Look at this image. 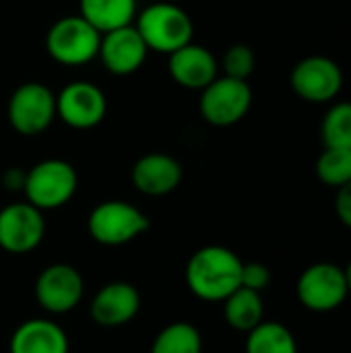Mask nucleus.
<instances>
[{
	"label": "nucleus",
	"instance_id": "f257e3e1",
	"mask_svg": "<svg viewBox=\"0 0 351 353\" xmlns=\"http://www.w3.org/2000/svg\"><path fill=\"white\" fill-rule=\"evenodd\" d=\"M240 256L225 246L199 248L186 265L184 277L188 290L205 302H223L242 288Z\"/></svg>",
	"mask_w": 351,
	"mask_h": 353
},
{
	"label": "nucleus",
	"instance_id": "f03ea898",
	"mask_svg": "<svg viewBox=\"0 0 351 353\" xmlns=\"http://www.w3.org/2000/svg\"><path fill=\"white\" fill-rule=\"evenodd\" d=\"M143 37L149 52L157 54H174L176 50L184 48L192 41L194 25L190 14L172 2H153L141 12L132 23Z\"/></svg>",
	"mask_w": 351,
	"mask_h": 353
},
{
	"label": "nucleus",
	"instance_id": "7ed1b4c3",
	"mask_svg": "<svg viewBox=\"0 0 351 353\" xmlns=\"http://www.w3.org/2000/svg\"><path fill=\"white\" fill-rule=\"evenodd\" d=\"M79 176L64 159H43L25 172L23 192L29 205L39 211L64 207L77 192Z\"/></svg>",
	"mask_w": 351,
	"mask_h": 353
},
{
	"label": "nucleus",
	"instance_id": "20e7f679",
	"mask_svg": "<svg viewBox=\"0 0 351 353\" xmlns=\"http://www.w3.org/2000/svg\"><path fill=\"white\" fill-rule=\"evenodd\" d=\"M101 33L81 14L58 19L46 33V52L62 66H83L97 58Z\"/></svg>",
	"mask_w": 351,
	"mask_h": 353
},
{
	"label": "nucleus",
	"instance_id": "39448f33",
	"mask_svg": "<svg viewBox=\"0 0 351 353\" xmlns=\"http://www.w3.org/2000/svg\"><path fill=\"white\" fill-rule=\"evenodd\" d=\"M149 217L126 201H103L87 219L91 238L101 246H124L149 230Z\"/></svg>",
	"mask_w": 351,
	"mask_h": 353
},
{
	"label": "nucleus",
	"instance_id": "423d86ee",
	"mask_svg": "<svg viewBox=\"0 0 351 353\" xmlns=\"http://www.w3.org/2000/svg\"><path fill=\"white\" fill-rule=\"evenodd\" d=\"M56 120V93L43 83H23L8 99V122L23 137L41 134Z\"/></svg>",
	"mask_w": 351,
	"mask_h": 353
},
{
	"label": "nucleus",
	"instance_id": "0eeeda50",
	"mask_svg": "<svg viewBox=\"0 0 351 353\" xmlns=\"http://www.w3.org/2000/svg\"><path fill=\"white\" fill-rule=\"evenodd\" d=\"M252 105V89L246 81L232 77H217L211 85L201 91L199 110L211 126H234L238 124Z\"/></svg>",
	"mask_w": 351,
	"mask_h": 353
},
{
	"label": "nucleus",
	"instance_id": "6e6552de",
	"mask_svg": "<svg viewBox=\"0 0 351 353\" xmlns=\"http://www.w3.org/2000/svg\"><path fill=\"white\" fill-rule=\"evenodd\" d=\"M296 294L306 310L331 312L348 300L350 290L341 267L333 263H314L298 277Z\"/></svg>",
	"mask_w": 351,
	"mask_h": 353
},
{
	"label": "nucleus",
	"instance_id": "1a4fd4ad",
	"mask_svg": "<svg viewBox=\"0 0 351 353\" xmlns=\"http://www.w3.org/2000/svg\"><path fill=\"white\" fill-rule=\"evenodd\" d=\"M290 85L300 99L310 103H327L341 93L343 72L341 66L327 56H308L294 66Z\"/></svg>",
	"mask_w": 351,
	"mask_h": 353
},
{
	"label": "nucleus",
	"instance_id": "9d476101",
	"mask_svg": "<svg viewBox=\"0 0 351 353\" xmlns=\"http://www.w3.org/2000/svg\"><path fill=\"white\" fill-rule=\"evenodd\" d=\"M33 294L37 304L46 312L66 314L81 304L85 294V281L72 265L54 263L37 275Z\"/></svg>",
	"mask_w": 351,
	"mask_h": 353
},
{
	"label": "nucleus",
	"instance_id": "9b49d317",
	"mask_svg": "<svg viewBox=\"0 0 351 353\" xmlns=\"http://www.w3.org/2000/svg\"><path fill=\"white\" fill-rule=\"evenodd\" d=\"M108 112L106 93L89 81H74L56 95V118L74 130L95 128Z\"/></svg>",
	"mask_w": 351,
	"mask_h": 353
},
{
	"label": "nucleus",
	"instance_id": "f8f14e48",
	"mask_svg": "<svg viewBox=\"0 0 351 353\" xmlns=\"http://www.w3.org/2000/svg\"><path fill=\"white\" fill-rule=\"evenodd\" d=\"M46 236L43 211L27 201L10 203L0 209V248L10 254H27L35 250Z\"/></svg>",
	"mask_w": 351,
	"mask_h": 353
},
{
	"label": "nucleus",
	"instance_id": "ddd939ff",
	"mask_svg": "<svg viewBox=\"0 0 351 353\" xmlns=\"http://www.w3.org/2000/svg\"><path fill=\"white\" fill-rule=\"evenodd\" d=\"M149 48L139 35L134 25H126L101 35L99 54L103 68L116 77H126L137 72L147 60Z\"/></svg>",
	"mask_w": 351,
	"mask_h": 353
},
{
	"label": "nucleus",
	"instance_id": "4468645a",
	"mask_svg": "<svg viewBox=\"0 0 351 353\" xmlns=\"http://www.w3.org/2000/svg\"><path fill=\"white\" fill-rule=\"evenodd\" d=\"M141 310V294L132 283L112 281L103 285L91 300L89 312L95 325L116 329L128 325Z\"/></svg>",
	"mask_w": 351,
	"mask_h": 353
},
{
	"label": "nucleus",
	"instance_id": "2eb2a0df",
	"mask_svg": "<svg viewBox=\"0 0 351 353\" xmlns=\"http://www.w3.org/2000/svg\"><path fill=\"white\" fill-rule=\"evenodd\" d=\"M168 70L176 85L190 91H203L219 77V64L213 52L192 41L170 54Z\"/></svg>",
	"mask_w": 351,
	"mask_h": 353
},
{
	"label": "nucleus",
	"instance_id": "dca6fc26",
	"mask_svg": "<svg viewBox=\"0 0 351 353\" xmlns=\"http://www.w3.org/2000/svg\"><path fill=\"white\" fill-rule=\"evenodd\" d=\"M132 184L141 194L166 196L182 182V165L168 153H147L132 165Z\"/></svg>",
	"mask_w": 351,
	"mask_h": 353
},
{
	"label": "nucleus",
	"instance_id": "f3484780",
	"mask_svg": "<svg viewBox=\"0 0 351 353\" xmlns=\"http://www.w3.org/2000/svg\"><path fill=\"white\" fill-rule=\"evenodd\" d=\"M8 353H68V337L54 321L29 319L12 331Z\"/></svg>",
	"mask_w": 351,
	"mask_h": 353
},
{
	"label": "nucleus",
	"instance_id": "a211bd4d",
	"mask_svg": "<svg viewBox=\"0 0 351 353\" xmlns=\"http://www.w3.org/2000/svg\"><path fill=\"white\" fill-rule=\"evenodd\" d=\"M137 10V0H79V14L101 35L132 25Z\"/></svg>",
	"mask_w": 351,
	"mask_h": 353
},
{
	"label": "nucleus",
	"instance_id": "6ab92c4d",
	"mask_svg": "<svg viewBox=\"0 0 351 353\" xmlns=\"http://www.w3.org/2000/svg\"><path fill=\"white\" fill-rule=\"evenodd\" d=\"M223 319L232 329L240 333H250L265 321V304L261 294L238 288L232 296L223 300Z\"/></svg>",
	"mask_w": 351,
	"mask_h": 353
},
{
	"label": "nucleus",
	"instance_id": "aec40b11",
	"mask_svg": "<svg viewBox=\"0 0 351 353\" xmlns=\"http://www.w3.org/2000/svg\"><path fill=\"white\" fill-rule=\"evenodd\" d=\"M246 353H298V343L285 325L263 321L248 333Z\"/></svg>",
	"mask_w": 351,
	"mask_h": 353
},
{
	"label": "nucleus",
	"instance_id": "412c9836",
	"mask_svg": "<svg viewBox=\"0 0 351 353\" xmlns=\"http://www.w3.org/2000/svg\"><path fill=\"white\" fill-rule=\"evenodd\" d=\"M149 353H203V337L190 323H172L157 333Z\"/></svg>",
	"mask_w": 351,
	"mask_h": 353
},
{
	"label": "nucleus",
	"instance_id": "4be33fe9",
	"mask_svg": "<svg viewBox=\"0 0 351 353\" xmlns=\"http://www.w3.org/2000/svg\"><path fill=\"white\" fill-rule=\"evenodd\" d=\"M321 139L325 147L351 149V101H339L325 114Z\"/></svg>",
	"mask_w": 351,
	"mask_h": 353
},
{
	"label": "nucleus",
	"instance_id": "5701e85b",
	"mask_svg": "<svg viewBox=\"0 0 351 353\" xmlns=\"http://www.w3.org/2000/svg\"><path fill=\"white\" fill-rule=\"evenodd\" d=\"M317 176L323 184L341 188L351 182V149L325 147L317 159Z\"/></svg>",
	"mask_w": 351,
	"mask_h": 353
},
{
	"label": "nucleus",
	"instance_id": "b1692460",
	"mask_svg": "<svg viewBox=\"0 0 351 353\" xmlns=\"http://www.w3.org/2000/svg\"><path fill=\"white\" fill-rule=\"evenodd\" d=\"M254 62H257V58H254V52H252L250 46L234 43V46H230L225 50L221 66H223L225 77L246 81L252 74V70H254Z\"/></svg>",
	"mask_w": 351,
	"mask_h": 353
},
{
	"label": "nucleus",
	"instance_id": "393cba45",
	"mask_svg": "<svg viewBox=\"0 0 351 353\" xmlns=\"http://www.w3.org/2000/svg\"><path fill=\"white\" fill-rule=\"evenodd\" d=\"M271 283V271L263 263H244L242 267V288L252 292H263Z\"/></svg>",
	"mask_w": 351,
	"mask_h": 353
},
{
	"label": "nucleus",
	"instance_id": "a878e982",
	"mask_svg": "<svg viewBox=\"0 0 351 353\" xmlns=\"http://www.w3.org/2000/svg\"><path fill=\"white\" fill-rule=\"evenodd\" d=\"M335 213L339 217V221L343 225L351 228V182L337 188V196H335Z\"/></svg>",
	"mask_w": 351,
	"mask_h": 353
},
{
	"label": "nucleus",
	"instance_id": "bb28decb",
	"mask_svg": "<svg viewBox=\"0 0 351 353\" xmlns=\"http://www.w3.org/2000/svg\"><path fill=\"white\" fill-rule=\"evenodd\" d=\"M2 184H4L8 190H19V188H23V184H25V172H23V170H8V172H4Z\"/></svg>",
	"mask_w": 351,
	"mask_h": 353
},
{
	"label": "nucleus",
	"instance_id": "cd10ccee",
	"mask_svg": "<svg viewBox=\"0 0 351 353\" xmlns=\"http://www.w3.org/2000/svg\"><path fill=\"white\" fill-rule=\"evenodd\" d=\"M343 273H345V281H348V290H350V294H351V261H350V265L343 269Z\"/></svg>",
	"mask_w": 351,
	"mask_h": 353
}]
</instances>
